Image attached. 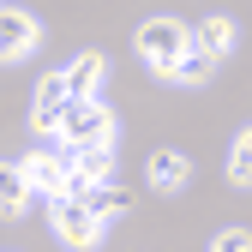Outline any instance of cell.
<instances>
[{
  "label": "cell",
  "instance_id": "obj_13",
  "mask_svg": "<svg viewBox=\"0 0 252 252\" xmlns=\"http://www.w3.org/2000/svg\"><path fill=\"white\" fill-rule=\"evenodd\" d=\"M84 204L96 210L102 222H114V216H126V210H132V192H126V186H114V180H108V186H90V192H84Z\"/></svg>",
  "mask_w": 252,
  "mask_h": 252
},
{
  "label": "cell",
  "instance_id": "obj_11",
  "mask_svg": "<svg viewBox=\"0 0 252 252\" xmlns=\"http://www.w3.org/2000/svg\"><path fill=\"white\" fill-rule=\"evenodd\" d=\"M24 210H30V186H24L18 162H0V216H6V222H18Z\"/></svg>",
  "mask_w": 252,
  "mask_h": 252
},
{
  "label": "cell",
  "instance_id": "obj_3",
  "mask_svg": "<svg viewBox=\"0 0 252 252\" xmlns=\"http://www.w3.org/2000/svg\"><path fill=\"white\" fill-rule=\"evenodd\" d=\"M48 228H54L60 246H72V252H96L108 222H102V216L90 210L84 198H48Z\"/></svg>",
  "mask_w": 252,
  "mask_h": 252
},
{
  "label": "cell",
  "instance_id": "obj_2",
  "mask_svg": "<svg viewBox=\"0 0 252 252\" xmlns=\"http://www.w3.org/2000/svg\"><path fill=\"white\" fill-rule=\"evenodd\" d=\"M66 150H96V144H114V114L102 96H72L66 108H60V138Z\"/></svg>",
  "mask_w": 252,
  "mask_h": 252
},
{
  "label": "cell",
  "instance_id": "obj_6",
  "mask_svg": "<svg viewBox=\"0 0 252 252\" xmlns=\"http://www.w3.org/2000/svg\"><path fill=\"white\" fill-rule=\"evenodd\" d=\"M72 96H66V78L60 72H48V78H36V96H30V132L36 138H60V108H66Z\"/></svg>",
  "mask_w": 252,
  "mask_h": 252
},
{
  "label": "cell",
  "instance_id": "obj_7",
  "mask_svg": "<svg viewBox=\"0 0 252 252\" xmlns=\"http://www.w3.org/2000/svg\"><path fill=\"white\" fill-rule=\"evenodd\" d=\"M60 78H66V96H102V78H108V54L84 48V54H72L66 66H60Z\"/></svg>",
  "mask_w": 252,
  "mask_h": 252
},
{
  "label": "cell",
  "instance_id": "obj_14",
  "mask_svg": "<svg viewBox=\"0 0 252 252\" xmlns=\"http://www.w3.org/2000/svg\"><path fill=\"white\" fill-rule=\"evenodd\" d=\"M228 186H252V126H240L234 144H228Z\"/></svg>",
  "mask_w": 252,
  "mask_h": 252
},
{
  "label": "cell",
  "instance_id": "obj_12",
  "mask_svg": "<svg viewBox=\"0 0 252 252\" xmlns=\"http://www.w3.org/2000/svg\"><path fill=\"white\" fill-rule=\"evenodd\" d=\"M210 78H216V60H210L198 42L186 48V54L174 60V72H168V84H210Z\"/></svg>",
  "mask_w": 252,
  "mask_h": 252
},
{
  "label": "cell",
  "instance_id": "obj_8",
  "mask_svg": "<svg viewBox=\"0 0 252 252\" xmlns=\"http://www.w3.org/2000/svg\"><path fill=\"white\" fill-rule=\"evenodd\" d=\"M150 186L156 192H180L186 180H192V162H186V150H174V144H162V150H150Z\"/></svg>",
  "mask_w": 252,
  "mask_h": 252
},
{
  "label": "cell",
  "instance_id": "obj_5",
  "mask_svg": "<svg viewBox=\"0 0 252 252\" xmlns=\"http://www.w3.org/2000/svg\"><path fill=\"white\" fill-rule=\"evenodd\" d=\"M42 48V24L24 6H0V66H18Z\"/></svg>",
  "mask_w": 252,
  "mask_h": 252
},
{
  "label": "cell",
  "instance_id": "obj_1",
  "mask_svg": "<svg viewBox=\"0 0 252 252\" xmlns=\"http://www.w3.org/2000/svg\"><path fill=\"white\" fill-rule=\"evenodd\" d=\"M132 48H138V60H144L156 78H168V72H174V60L192 48V30H186L180 18H168V12H156V18H144V24H138Z\"/></svg>",
  "mask_w": 252,
  "mask_h": 252
},
{
  "label": "cell",
  "instance_id": "obj_16",
  "mask_svg": "<svg viewBox=\"0 0 252 252\" xmlns=\"http://www.w3.org/2000/svg\"><path fill=\"white\" fill-rule=\"evenodd\" d=\"M0 6H6V0H0Z\"/></svg>",
  "mask_w": 252,
  "mask_h": 252
},
{
  "label": "cell",
  "instance_id": "obj_9",
  "mask_svg": "<svg viewBox=\"0 0 252 252\" xmlns=\"http://www.w3.org/2000/svg\"><path fill=\"white\" fill-rule=\"evenodd\" d=\"M192 42H198L210 60H228V54H234V42H240V30H234V18H228V12H210V18L192 30Z\"/></svg>",
  "mask_w": 252,
  "mask_h": 252
},
{
  "label": "cell",
  "instance_id": "obj_4",
  "mask_svg": "<svg viewBox=\"0 0 252 252\" xmlns=\"http://www.w3.org/2000/svg\"><path fill=\"white\" fill-rule=\"evenodd\" d=\"M18 174H24V186H30V198H66L72 150H66V144H36L30 156H18Z\"/></svg>",
  "mask_w": 252,
  "mask_h": 252
},
{
  "label": "cell",
  "instance_id": "obj_15",
  "mask_svg": "<svg viewBox=\"0 0 252 252\" xmlns=\"http://www.w3.org/2000/svg\"><path fill=\"white\" fill-rule=\"evenodd\" d=\"M210 252H252V228H222L210 240Z\"/></svg>",
  "mask_w": 252,
  "mask_h": 252
},
{
  "label": "cell",
  "instance_id": "obj_10",
  "mask_svg": "<svg viewBox=\"0 0 252 252\" xmlns=\"http://www.w3.org/2000/svg\"><path fill=\"white\" fill-rule=\"evenodd\" d=\"M72 180H84V186H108V180H114V144L72 150Z\"/></svg>",
  "mask_w": 252,
  "mask_h": 252
}]
</instances>
